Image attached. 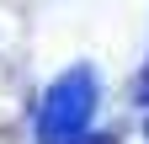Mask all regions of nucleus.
<instances>
[{"label":"nucleus","instance_id":"f03ea898","mask_svg":"<svg viewBox=\"0 0 149 144\" xmlns=\"http://www.w3.org/2000/svg\"><path fill=\"white\" fill-rule=\"evenodd\" d=\"M139 101H149V69H144V80H139Z\"/></svg>","mask_w":149,"mask_h":144},{"label":"nucleus","instance_id":"f257e3e1","mask_svg":"<svg viewBox=\"0 0 149 144\" xmlns=\"http://www.w3.org/2000/svg\"><path fill=\"white\" fill-rule=\"evenodd\" d=\"M91 112H96V75L91 69H69L48 85L43 107H37V134L48 144H64V139H80Z\"/></svg>","mask_w":149,"mask_h":144}]
</instances>
